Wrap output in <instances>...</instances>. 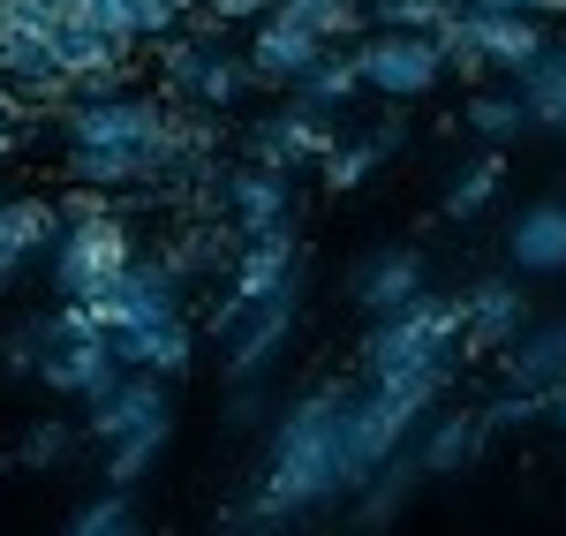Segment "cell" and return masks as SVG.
<instances>
[{
    "mask_svg": "<svg viewBox=\"0 0 566 536\" xmlns=\"http://www.w3.org/2000/svg\"><path fill=\"white\" fill-rule=\"evenodd\" d=\"M476 453H483L476 446V416H469V408H453V416H438L431 439L416 446V469H423V476H453V469H469Z\"/></svg>",
    "mask_w": 566,
    "mask_h": 536,
    "instance_id": "obj_27",
    "label": "cell"
},
{
    "mask_svg": "<svg viewBox=\"0 0 566 536\" xmlns=\"http://www.w3.org/2000/svg\"><path fill=\"white\" fill-rule=\"evenodd\" d=\"M159 446H167V431L114 439V446H106V492H129V484H144V476H151V461H159Z\"/></svg>",
    "mask_w": 566,
    "mask_h": 536,
    "instance_id": "obj_32",
    "label": "cell"
},
{
    "mask_svg": "<svg viewBox=\"0 0 566 536\" xmlns=\"http://www.w3.org/2000/svg\"><path fill=\"white\" fill-rule=\"evenodd\" d=\"M528 325V295L514 272H499V280H476L469 295H461V348H506L514 333Z\"/></svg>",
    "mask_w": 566,
    "mask_h": 536,
    "instance_id": "obj_12",
    "label": "cell"
},
{
    "mask_svg": "<svg viewBox=\"0 0 566 536\" xmlns=\"http://www.w3.org/2000/svg\"><path fill=\"white\" fill-rule=\"evenodd\" d=\"M258 91V69H250V53L234 61V53H219V45H205V61L189 69V84H181V98L189 106H205V114H227V106H242Z\"/></svg>",
    "mask_w": 566,
    "mask_h": 536,
    "instance_id": "obj_22",
    "label": "cell"
},
{
    "mask_svg": "<svg viewBox=\"0 0 566 536\" xmlns=\"http://www.w3.org/2000/svg\"><path fill=\"white\" fill-rule=\"evenodd\" d=\"M348 61L363 91H386V98H431L446 84L431 31H363V39H348Z\"/></svg>",
    "mask_w": 566,
    "mask_h": 536,
    "instance_id": "obj_5",
    "label": "cell"
},
{
    "mask_svg": "<svg viewBox=\"0 0 566 536\" xmlns=\"http://www.w3.org/2000/svg\"><path fill=\"white\" fill-rule=\"evenodd\" d=\"M84 431L98 446L136 439V431H175V401H167V378L151 370H114L98 393L84 401Z\"/></svg>",
    "mask_w": 566,
    "mask_h": 536,
    "instance_id": "obj_7",
    "label": "cell"
},
{
    "mask_svg": "<svg viewBox=\"0 0 566 536\" xmlns=\"http://www.w3.org/2000/svg\"><path fill=\"white\" fill-rule=\"evenodd\" d=\"M45 348H53V317H23V325L0 340V378H15V386H39Z\"/></svg>",
    "mask_w": 566,
    "mask_h": 536,
    "instance_id": "obj_30",
    "label": "cell"
},
{
    "mask_svg": "<svg viewBox=\"0 0 566 536\" xmlns=\"http://www.w3.org/2000/svg\"><path fill=\"white\" fill-rule=\"evenodd\" d=\"M469 8H528V15H566V0H469Z\"/></svg>",
    "mask_w": 566,
    "mask_h": 536,
    "instance_id": "obj_39",
    "label": "cell"
},
{
    "mask_svg": "<svg viewBox=\"0 0 566 536\" xmlns=\"http://www.w3.org/2000/svg\"><path fill=\"white\" fill-rule=\"evenodd\" d=\"M536 416H544V393H522V386H514V393H499V401L476 416V446H491L499 431H522V423H536Z\"/></svg>",
    "mask_w": 566,
    "mask_h": 536,
    "instance_id": "obj_34",
    "label": "cell"
},
{
    "mask_svg": "<svg viewBox=\"0 0 566 536\" xmlns=\"http://www.w3.org/2000/svg\"><path fill=\"white\" fill-rule=\"evenodd\" d=\"M287 91H295L303 106H317V114H333V106H348L355 91H363V76H355V61L340 53V45H317V61H310Z\"/></svg>",
    "mask_w": 566,
    "mask_h": 536,
    "instance_id": "obj_26",
    "label": "cell"
},
{
    "mask_svg": "<svg viewBox=\"0 0 566 536\" xmlns=\"http://www.w3.org/2000/svg\"><path fill=\"white\" fill-rule=\"evenodd\" d=\"M506 265L522 280H559L566 272V197H536L522 220L506 227Z\"/></svg>",
    "mask_w": 566,
    "mask_h": 536,
    "instance_id": "obj_13",
    "label": "cell"
},
{
    "mask_svg": "<svg viewBox=\"0 0 566 536\" xmlns=\"http://www.w3.org/2000/svg\"><path fill=\"white\" fill-rule=\"evenodd\" d=\"M15 122H23V98H15V91L0 84V129H15Z\"/></svg>",
    "mask_w": 566,
    "mask_h": 536,
    "instance_id": "obj_40",
    "label": "cell"
},
{
    "mask_svg": "<svg viewBox=\"0 0 566 536\" xmlns=\"http://www.w3.org/2000/svg\"><path fill=\"white\" fill-rule=\"evenodd\" d=\"M106 348L122 370H151V378H181L197 362V325L189 317H159V325H136V333H106Z\"/></svg>",
    "mask_w": 566,
    "mask_h": 536,
    "instance_id": "obj_14",
    "label": "cell"
},
{
    "mask_svg": "<svg viewBox=\"0 0 566 536\" xmlns=\"http://www.w3.org/2000/svg\"><path fill=\"white\" fill-rule=\"evenodd\" d=\"M258 416H264V401H258V393H234V401H227V431H250Z\"/></svg>",
    "mask_w": 566,
    "mask_h": 536,
    "instance_id": "obj_38",
    "label": "cell"
},
{
    "mask_svg": "<svg viewBox=\"0 0 566 536\" xmlns=\"http://www.w3.org/2000/svg\"><path fill=\"white\" fill-rule=\"evenodd\" d=\"M340 416H348V386H317L272 423V446H264V476H258V506L264 522L272 514H303V506H325V498L348 492V469H340Z\"/></svg>",
    "mask_w": 566,
    "mask_h": 536,
    "instance_id": "obj_2",
    "label": "cell"
},
{
    "mask_svg": "<svg viewBox=\"0 0 566 536\" xmlns=\"http://www.w3.org/2000/svg\"><path fill=\"white\" fill-rule=\"evenodd\" d=\"M197 8H205L212 23H258V15L272 8V0H197Z\"/></svg>",
    "mask_w": 566,
    "mask_h": 536,
    "instance_id": "obj_37",
    "label": "cell"
},
{
    "mask_svg": "<svg viewBox=\"0 0 566 536\" xmlns=\"http://www.w3.org/2000/svg\"><path fill=\"white\" fill-rule=\"evenodd\" d=\"M469 8V0H461ZM469 31H476V53L491 76H522L528 61L552 45L544 31V15H528V8H469Z\"/></svg>",
    "mask_w": 566,
    "mask_h": 536,
    "instance_id": "obj_10",
    "label": "cell"
},
{
    "mask_svg": "<svg viewBox=\"0 0 566 536\" xmlns=\"http://www.w3.org/2000/svg\"><path fill=\"white\" fill-rule=\"evenodd\" d=\"M181 175L175 98H76L69 106V181L76 189H151Z\"/></svg>",
    "mask_w": 566,
    "mask_h": 536,
    "instance_id": "obj_1",
    "label": "cell"
},
{
    "mask_svg": "<svg viewBox=\"0 0 566 536\" xmlns=\"http://www.w3.org/2000/svg\"><path fill=\"white\" fill-rule=\"evenodd\" d=\"M392 151H400V122H386V129H370V136H333V151H325L317 167H325L333 189H363Z\"/></svg>",
    "mask_w": 566,
    "mask_h": 536,
    "instance_id": "obj_24",
    "label": "cell"
},
{
    "mask_svg": "<svg viewBox=\"0 0 566 536\" xmlns=\"http://www.w3.org/2000/svg\"><path fill=\"white\" fill-rule=\"evenodd\" d=\"M69 536H144V522L129 514V498H122V492H106V498H91L84 514L69 522Z\"/></svg>",
    "mask_w": 566,
    "mask_h": 536,
    "instance_id": "obj_35",
    "label": "cell"
},
{
    "mask_svg": "<svg viewBox=\"0 0 566 536\" xmlns=\"http://www.w3.org/2000/svg\"><path fill=\"white\" fill-rule=\"evenodd\" d=\"M295 311H303V272H295L287 287H272L264 303L234 311V325L219 333V340H227V386H258L264 370L280 362L287 333H295Z\"/></svg>",
    "mask_w": 566,
    "mask_h": 536,
    "instance_id": "obj_6",
    "label": "cell"
},
{
    "mask_svg": "<svg viewBox=\"0 0 566 536\" xmlns=\"http://www.w3.org/2000/svg\"><path fill=\"white\" fill-rule=\"evenodd\" d=\"M461 122H469L483 144H514V136L528 129V114H522V98H514V91H476Z\"/></svg>",
    "mask_w": 566,
    "mask_h": 536,
    "instance_id": "obj_31",
    "label": "cell"
},
{
    "mask_svg": "<svg viewBox=\"0 0 566 536\" xmlns=\"http://www.w3.org/2000/svg\"><path fill=\"white\" fill-rule=\"evenodd\" d=\"M53 227H61L53 197H0V295L53 250Z\"/></svg>",
    "mask_w": 566,
    "mask_h": 536,
    "instance_id": "obj_11",
    "label": "cell"
},
{
    "mask_svg": "<svg viewBox=\"0 0 566 536\" xmlns=\"http://www.w3.org/2000/svg\"><path fill=\"white\" fill-rule=\"evenodd\" d=\"M499 181H506V151H483V159H469L461 175L446 181V220H483V204L499 197Z\"/></svg>",
    "mask_w": 566,
    "mask_h": 536,
    "instance_id": "obj_29",
    "label": "cell"
},
{
    "mask_svg": "<svg viewBox=\"0 0 566 536\" xmlns=\"http://www.w3.org/2000/svg\"><path fill=\"white\" fill-rule=\"evenodd\" d=\"M514 98H522V114L536 122V129L566 136V45H544V53L528 61L522 84H514Z\"/></svg>",
    "mask_w": 566,
    "mask_h": 536,
    "instance_id": "obj_23",
    "label": "cell"
},
{
    "mask_svg": "<svg viewBox=\"0 0 566 536\" xmlns=\"http://www.w3.org/2000/svg\"><path fill=\"white\" fill-rule=\"evenodd\" d=\"M219 204L234 212V227H242V234H264V227L287 220V204H295V197H287V175H272V167H258V159H250V167H234V175L219 181Z\"/></svg>",
    "mask_w": 566,
    "mask_h": 536,
    "instance_id": "obj_19",
    "label": "cell"
},
{
    "mask_svg": "<svg viewBox=\"0 0 566 536\" xmlns=\"http://www.w3.org/2000/svg\"><path fill=\"white\" fill-rule=\"evenodd\" d=\"M0 84L23 106H61L69 98V69L53 61V45H8L0 39Z\"/></svg>",
    "mask_w": 566,
    "mask_h": 536,
    "instance_id": "obj_21",
    "label": "cell"
},
{
    "mask_svg": "<svg viewBox=\"0 0 566 536\" xmlns=\"http://www.w3.org/2000/svg\"><path fill=\"white\" fill-rule=\"evenodd\" d=\"M295 227H264V234H242V250H234V287H227V303H219L212 333H227L234 325V311H250V303H264L272 287H287L295 280Z\"/></svg>",
    "mask_w": 566,
    "mask_h": 536,
    "instance_id": "obj_8",
    "label": "cell"
},
{
    "mask_svg": "<svg viewBox=\"0 0 566 536\" xmlns=\"http://www.w3.org/2000/svg\"><path fill=\"white\" fill-rule=\"evenodd\" d=\"M566 378V317H544V325H522L506 340V386L522 393H552Z\"/></svg>",
    "mask_w": 566,
    "mask_h": 536,
    "instance_id": "obj_18",
    "label": "cell"
},
{
    "mask_svg": "<svg viewBox=\"0 0 566 536\" xmlns=\"http://www.w3.org/2000/svg\"><path fill=\"white\" fill-rule=\"evenodd\" d=\"M272 8L295 15L303 31H317L325 45H348V39L370 31V8H363V0H272Z\"/></svg>",
    "mask_w": 566,
    "mask_h": 536,
    "instance_id": "obj_28",
    "label": "cell"
},
{
    "mask_svg": "<svg viewBox=\"0 0 566 536\" xmlns=\"http://www.w3.org/2000/svg\"><path fill=\"white\" fill-rule=\"evenodd\" d=\"M416 295H423V250H408V242L378 250L370 265L355 272V311L363 317H386L400 303H416Z\"/></svg>",
    "mask_w": 566,
    "mask_h": 536,
    "instance_id": "obj_17",
    "label": "cell"
},
{
    "mask_svg": "<svg viewBox=\"0 0 566 536\" xmlns=\"http://www.w3.org/2000/svg\"><path fill=\"white\" fill-rule=\"evenodd\" d=\"M317 31H303L295 15H280V8H264L258 15V39H250V69H258V84H295L310 61H317Z\"/></svg>",
    "mask_w": 566,
    "mask_h": 536,
    "instance_id": "obj_16",
    "label": "cell"
},
{
    "mask_svg": "<svg viewBox=\"0 0 566 536\" xmlns=\"http://www.w3.org/2000/svg\"><path fill=\"white\" fill-rule=\"evenodd\" d=\"M333 151V129H325V114L303 106V98H287L280 114H258L250 122V159L272 167V175H295V167H317Z\"/></svg>",
    "mask_w": 566,
    "mask_h": 536,
    "instance_id": "obj_9",
    "label": "cell"
},
{
    "mask_svg": "<svg viewBox=\"0 0 566 536\" xmlns=\"http://www.w3.org/2000/svg\"><path fill=\"white\" fill-rule=\"evenodd\" d=\"M416 476H423V469H416V453H408V446L392 453V461H378V469L355 484V522H363V529H386L392 514H400V498L416 492Z\"/></svg>",
    "mask_w": 566,
    "mask_h": 536,
    "instance_id": "obj_25",
    "label": "cell"
},
{
    "mask_svg": "<svg viewBox=\"0 0 566 536\" xmlns=\"http://www.w3.org/2000/svg\"><path fill=\"white\" fill-rule=\"evenodd\" d=\"M544 408L559 416V431H566V378H559V386H552V393H544Z\"/></svg>",
    "mask_w": 566,
    "mask_h": 536,
    "instance_id": "obj_41",
    "label": "cell"
},
{
    "mask_svg": "<svg viewBox=\"0 0 566 536\" xmlns=\"http://www.w3.org/2000/svg\"><path fill=\"white\" fill-rule=\"evenodd\" d=\"M363 8H370L378 31H438L461 0H363Z\"/></svg>",
    "mask_w": 566,
    "mask_h": 536,
    "instance_id": "obj_33",
    "label": "cell"
},
{
    "mask_svg": "<svg viewBox=\"0 0 566 536\" xmlns=\"http://www.w3.org/2000/svg\"><path fill=\"white\" fill-rule=\"evenodd\" d=\"M69 446H76V431H69V423H31V431H23V446H15V461H23V469H61Z\"/></svg>",
    "mask_w": 566,
    "mask_h": 536,
    "instance_id": "obj_36",
    "label": "cell"
},
{
    "mask_svg": "<svg viewBox=\"0 0 566 536\" xmlns=\"http://www.w3.org/2000/svg\"><path fill=\"white\" fill-rule=\"evenodd\" d=\"M129 53H136V39L114 31V23H91V15H61V23H53V61H61L69 76L114 69V61H129Z\"/></svg>",
    "mask_w": 566,
    "mask_h": 536,
    "instance_id": "obj_20",
    "label": "cell"
},
{
    "mask_svg": "<svg viewBox=\"0 0 566 536\" xmlns=\"http://www.w3.org/2000/svg\"><path fill=\"white\" fill-rule=\"evenodd\" d=\"M45 258H53V287H61V303H98V295L122 280V265L136 258V234H129V220L114 212L106 189H69Z\"/></svg>",
    "mask_w": 566,
    "mask_h": 536,
    "instance_id": "obj_3",
    "label": "cell"
},
{
    "mask_svg": "<svg viewBox=\"0 0 566 536\" xmlns=\"http://www.w3.org/2000/svg\"><path fill=\"white\" fill-rule=\"evenodd\" d=\"M0 461H8V446H0Z\"/></svg>",
    "mask_w": 566,
    "mask_h": 536,
    "instance_id": "obj_42",
    "label": "cell"
},
{
    "mask_svg": "<svg viewBox=\"0 0 566 536\" xmlns=\"http://www.w3.org/2000/svg\"><path fill=\"white\" fill-rule=\"evenodd\" d=\"M114 370H122V362H114V348H106V333H76V340H53V348H45L39 386L69 393V401H91Z\"/></svg>",
    "mask_w": 566,
    "mask_h": 536,
    "instance_id": "obj_15",
    "label": "cell"
},
{
    "mask_svg": "<svg viewBox=\"0 0 566 536\" xmlns=\"http://www.w3.org/2000/svg\"><path fill=\"white\" fill-rule=\"evenodd\" d=\"M453 356H461V295H416L363 333V378H392V370H423Z\"/></svg>",
    "mask_w": 566,
    "mask_h": 536,
    "instance_id": "obj_4",
    "label": "cell"
}]
</instances>
